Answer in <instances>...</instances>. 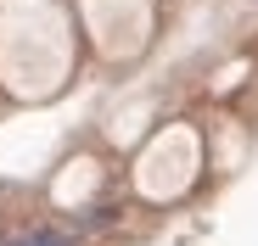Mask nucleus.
Wrapping results in <instances>:
<instances>
[{
  "label": "nucleus",
  "mask_w": 258,
  "mask_h": 246,
  "mask_svg": "<svg viewBox=\"0 0 258 246\" xmlns=\"http://www.w3.org/2000/svg\"><path fill=\"white\" fill-rule=\"evenodd\" d=\"M12 246H73L62 229H34V235H23V240H12Z\"/></svg>",
  "instance_id": "obj_1"
}]
</instances>
